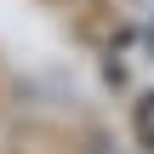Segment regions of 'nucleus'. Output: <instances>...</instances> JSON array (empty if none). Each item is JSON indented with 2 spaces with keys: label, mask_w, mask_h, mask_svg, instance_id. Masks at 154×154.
<instances>
[{
  "label": "nucleus",
  "mask_w": 154,
  "mask_h": 154,
  "mask_svg": "<svg viewBox=\"0 0 154 154\" xmlns=\"http://www.w3.org/2000/svg\"><path fill=\"white\" fill-rule=\"evenodd\" d=\"M137 143H143V149H154V97H143V103H137Z\"/></svg>",
  "instance_id": "nucleus-1"
}]
</instances>
